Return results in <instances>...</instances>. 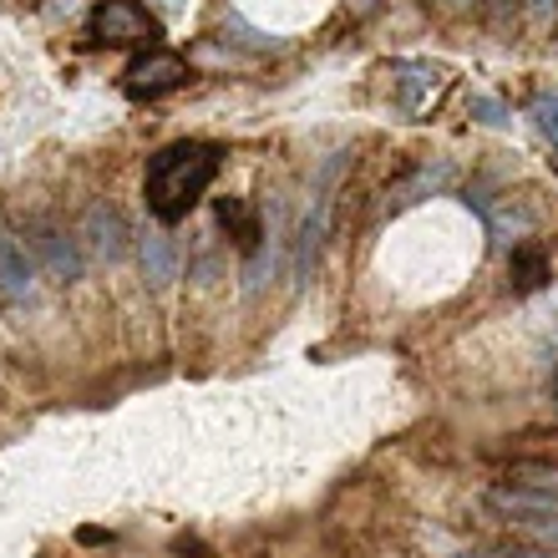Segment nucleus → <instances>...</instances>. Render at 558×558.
<instances>
[{"label": "nucleus", "mask_w": 558, "mask_h": 558, "mask_svg": "<svg viewBox=\"0 0 558 558\" xmlns=\"http://www.w3.org/2000/svg\"><path fill=\"white\" fill-rule=\"evenodd\" d=\"M518 5H523V0H498V11H518Z\"/></svg>", "instance_id": "4468645a"}, {"label": "nucleus", "mask_w": 558, "mask_h": 558, "mask_svg": "<svg viewBox=\"0 0 558 558\" xmlns=\"http://www.w3.org/2000/svg\"><path fill=\"white\" fill-rule=\"evenodd\" d=\"M31 250L41 254V265L51 269V279H61V284L82 279V254H76V244L66 234H57V229H41V234L31 239Z\"/></svg>", "instance_id": "423d86ee"}, {"label": "nucleus", "mask_w": 558, "mask_h": 558, "mask_svg": "<svg viewBox=\"0 0 558 558\" xmlns=\"http://www.w3.org/2000/svg\"><path fill=\"white\" fill-rule=\"evenodd\" d=\"M529 11L538 15V21H554V15H558V0H529Z\"/></svg>", "instance_id": "f8f14e48"}, {"label": "nucleus", "mask_w": 558, "mask_h": 558, "mask_svg": "<svg viewBox=\"0 0 558 558\" xmlns=\"http://www.w3.org/2000/svg\"><path fill=\"white\" fill-rule=\"evenodd\" d=\"M143 269L153 284H168V279H173V250H168V239H158V234L143 239Z\"/></svg>", "instance_id": "1a4fd4ad"}, {"label": "nucleus", "mask_w": 558, "mask_h": 558, "mask_svg": "<svg viewBox=\"0 0 558 558\" xmlns=\"http://www.w3.org/2000/svg\"><path fill=\"white\" fill-rule=\"evenodd\" d=\"M554 407H558V371H554Z\"/></svg>", "instance_id": "2eb2a0df"}, {"label": "nucleus", "mask_w": 558, "mask_h": 558, "mask_svg": "<svg viewBox=\"0 0 558 558\" xmlns=\"http://www.w3.org/2000/svg\"><path fill=\"white\" fill-rule=\"evenodd\" d=\"M92 36L107 46H137V41H153L158 26H153V15L143 11V0H97Z\"/></svg>", "instance_id": "f03ea898"}, {"label": "nucleus", "mask_w": 558, "mask_h": 558, "mask_svg": "<svg viewBox=\"0 0 558 558\" xmlns=\"http://www.w3.org/2000/svg\"><path fill=\"white\" fill-rule=\"evenodd\" d=\"M153 5H158V11H168V15H178L183 5H189V0H153Z\"/></svg>", "instance_id": "ddd939ff"}, {"label": "nucleus", "mask_w": 558, "mask_h": 558, "mask_svg": "<svg viewBox=\"0 0 558 558\" xmlns=\"http://www.w3.org/2000/svg\"><path fill=\"white\" fill-rule=\"evenodd\" d=\"M441 87V72L437 66H422V61H407V66H397V97L407 112H422L432 97H437Z\"/></svg>", "instance_id": "0eeeda50"}, {"label": "nucleus", "mask_w": 558, "mask_h": 558, "mask_svg": "<svg viewBox=\"0 0 558 558\" xmlns=\"http://www.w3.org/2000/svg\"><path fill=\"white\" fill-rule=\"evenodd\" d=\"M223 153L214 143H173L147 162V208L158 223L189 219V208L198 204L219 173Z\"/></svg>", "instance_id": "f257e3e1"}, {"label": "nucleus", "mask_w": 558, "mask_h": 558, "mask_svg": "<svg viewBox=\"0 0 558 558\" xmlns=\"http://www.w3.org/2000/svg\"><path fill=\"white\" fill-rule=\"evenodd\" d=\"M82 234H87V250L97 259H122V244H128V223L112 204H92L87 208V223H82Z\"/></svg>", "instance_id": "20e7f679"}, {"label": "nucleus", "mask_w": 558, "mask_h": 558, "mask_svg": "<svg viewBox=\"0 0 558 558\" xmlns=\"http://www.w3.org/2000/svg\"><path fill=\"white\" fill-rule=\"evenodd\" d=\"M538 284H548V259L538 250H518L513 254V290L529 294V290H538Z\"/></svg>", "instance_id": "6e6552de"}, {"label": "nucleus", "mask_w": 558, "mask_h": 558, "mask_svg": "<svg viewBox=\"0 0 558 558\" xmlns=\"http://www.w3.org/2000/svg\"><path fill=\"white\" fill-rule=\"evenodd\" d=\"M472 118H483L487 128H508V112L498 97H472Z\"/></svg>", "instance_id": "9b49d317"}, {"label": "nucleus", "mask_w": 558, "mask_h": 558, "mask_svg": "<svg viewBox=\"0 0 558 558\" xmlns=\"http://www.w3.org/2000/svg\"><path fill=\"white\" fill-rule=\"evenodd\" d=\"M529 118H533V128H538L548 143H558V92L554 97H538V102L529 107Z\"/></svg>", "instance_id": "9d476101"}, {"label": "nucleus", "mask_w": 558, "mask_h": 558, "mask_svg": "<svg viewBox=\"0 0 558 558\" xmlns=\"http://www.w3.org/2000/svg\"><path fill=\"white\" fill-rule=\"evenodd\" d=\"M0 290L11 294V300H26L36 290V259L26 254V244L15 234L0 229Z\"/></svg>", "instance_id": "39448f33"}, {"label": "nucleus", "mask_w": 558, "mask_h": 558, "mask_svg": "<svg viewBox=\"0 0 558 558\" xmlns=\"http://www.w3.org/2000/svg\"><path fill=\"white\" fill-rule=\"evenodd\" d=\"M355 5H361V11H366V5H376V0H355Z\"/></svg>", "instance_id": "dca6fc26"}, {"label": "nucleus", "mask_w": 558, "mask_h": 558, "mask_svg": "<svg viewBox=\"0 0 558 558\" xmlns=\"http://www.w3.org/2000/svg\"><path fill=\"white\" fill-rule=\"evenodd\" d=\"M183 76H189V66L178 57H168V51H158V57H143L128 66V92L133 97H162V92L183 87Z\"/></svg>", "instance_id": "7ed1b4c3"}]
</instances>
